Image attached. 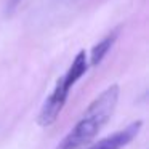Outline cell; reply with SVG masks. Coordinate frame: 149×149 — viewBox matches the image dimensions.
Returning <instances> with one entry per match:
<instances>
[{
    "label": "cell",
    "instance_id": "4",
    "mask_svg": "<svg viewBox=\"0 0 149 149\" xmlns=\"http://www.w3.org/2000/svg\"><path fill=\"white\" fill-rule=\"evenodd\" d=\"M117 34H119V31H114L112 34H109L107 37H104L101 42H98V45L93 47L91 55H90V66H98L101 61H103V58L107 55V52L111 50L112 43L116 42Z\"/></svg>",
    "mask_w": 149,
    "mask_h": 149
},
{
    "label": "cell",
    "instance_id": "2",
    "mask_svg": "<svg viewBox=\"0 0 149 149\" xmlns=\"http://www.w3.org/2000/svg\"><path fill=\"white\" fill-rule=\"evenodd\" d=\"M88 69V61H87V53L82 50L79 52V55L75 56V59L72 61V64L69 66V69L58 79L55 88H53L52 95L47 98V101L43 103L42 109L39 112V119L37 122L42 127H48L52 123L56 122L59 112L63 111L66 101L69 98V91L71 88L77 84V80L87 72Z\"/></svg>",
    "mask_w": 149,
    "mask_h": 149
},
{
    "label": "cell",
    "instance_id": "1",
    "mask_svg": "<svg viewBox=\"0 0 149 149\" xmlns=\"http://www.w3.org/2000/svg\"><path fill=\"white\" fill-rule=\"evenodd\" d=\"M119 85H111L100 93L80 116L79 122L63 138L56 149H82L88 146L109 122L119 103Z\"/></svg>",
    "mask_w": 149,
    "mask_h": 149
},
{
    "label": "cell",
    "instance_id": "3",
    "mask_svg": "<svg viewBox=\"0 0 149 149\" xmlns=\"http://www.w3.org/2000/svg\"><path fill=\"white\" fill-rule=\"evenodd\" d=\"M141 125H143L141 120L132 122L123 130H119V132H116L114 135L107 136V138L95 143V144H88V146H85V148H82V149H122L138 135Z\"/></svg>",
    "mask_w": 149,
    "mask_h": 149
}]
</instances>
